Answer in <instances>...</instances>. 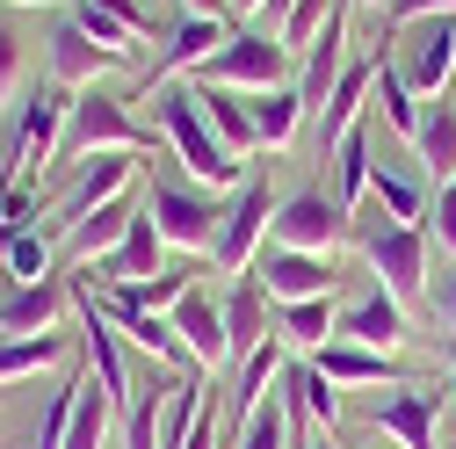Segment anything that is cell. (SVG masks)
<instances>
[{
    "mask_svg": "<svg viewBox=\"0 0 456 449\" xmlns=\"http://www.w3.org/2000/svg\"><path fill=\"white\" fill-rule=\"evenodd\" d=\"M152 131H159V145H167V152L182 159V175H189V182H203L210 196L247 182V159L224 145L217 131H210V117H203L196 87H175V80H167V87L152 94Z\"/></svg>",
    "mask_w": 456,
    "mask_h": 449,
    "instance_id": "1",
    "label": "cell"
},
{
    "mask_svg": "<svg viewBox=\"0 0 456 449\" xmlns=\"http://www.w3.org/2000/svg\"><path fill=\"white\" fill-rule=\"evenodd\" d=\"M159 131H145L124 94H102V87H80L73 94V117H66V138H59V159L51 167H87L94 152H152Z\"/></svg>",
    "mask_w": 456,
    "mask_h": 449,
    "instance_id": "2",
    "label": "cell"
},
{
    "mask_svg": "<svg viewBox=\"0 0 456 449\" xmlns=\"http://www.w3.org/2000/svg\"><path fill=\"white\" fill-rule=\"evenodd\" d=\"M290 80V51H282L268 29H232L217 59L196 66V87H240V94H268Z\"/></svg>",
    "mask_w": 456,
    "mask_h": 449,
    "instance_id": "3",
    "label": "cell"
},
{
    "mask_svg": "<svg viewBox=\"0 0 456 449\" xmlns=\"http://www.w3.org/2000/svg\"><path fill=\"white\" fill-rule=\"evenodd\" d=\"M362 261L398 305L428 298V224H362Z\"/></svg>",
    "mask_w": 456,
    "mask_h": 449,
    "instance_id": "4",
    "label": "cell"
},
{
    "mask_svg": "<svg viewBox=\"0 0 456 449\" xmlns=\"http://www.w3.org/2000/svg\"><path fill=\"white\" fill-rule=\"evenodd\" d=\"M145 217L159 224V240L182 247V254H210V247H217V224H224L217 196H196V189L175 182V175H159V182L145 189Z\"/></svg>",
    "mask_w": 456,
    "mask_h": 449,
    "instance_id": "5",
    "label": "cell"
},
{
    "mask_svg": "<svg viewBox=\"0 0 456 449\" xmlns=\"http://www.w3.org/2000/svg\"><path fill=\"white\" fill-rule=\"evenodd\" d=\"M398 73H406L413 94H449L456 80V15H420V22H398Z\"/></svg>",
    "mask_w": 456,
    "mask_h": 449,
    "instance_id": "6",
    "label": "cell"
},
{
    "mask_svg": "<svg viewBox=\"0 0 456 449\" xmlns=\"http://www.w3.org/2000/svg\"><path fill=\"white\" fill-rule=\"evenodd\" d=\"M268 224H275V196H268V182H261V175H247V182H240V196L224 203V224H217L210 261H217L224 275H247V268L261 261Z\"/></svg>",
    "mask_w": 456,
    "mask_h": 449,
    "instance_id": "7",
    "label": "cell"
},
{
    "mask_svg": "<svg viewBox=\"0 0 456 449\" xmlns=\"http://www.w3.org/2000/svg\"><path fill=\"white\" fill-rule=\"evenodd\" d=\"M348 240V210L319 189H297L275 203V224H268V247H297V254H333Z\"/></svg>",
    "mask_w": 456,
    "mask_h": 449,
    "instance_id": "8",
    "label": "cell"
},
{
    "mask_svg": "<svg viewBox=\"0 0 456 449\" xmlns=\"http://www.w3.org/2000/svg\"><path fill=\"white\" fill-rule=\"evenodd\" d=\"M254 283L268 290V305H297V298H333V290H340V268H333V254L261 247V261H254Z\"/></svg>",
    "mask_w": 456,
    "mask_h": 449,
    "instance_id": "9",
    "label": "cell"
},
{
    "mask_svg": "<svg viewBox=\"0 0 456 449\" xmlns=\"http://www.w3.org/2000/svg\"><path fill=\"white\" fill-rule=\"evenodd\" d=\"M66 117H73V87H59V80H44L29 102H22V124H15V167H44L59 159V138H66ZM15 182V175H8Z\"/></svg>",
    "mask_w": 456,
    "mask_h": 449,
    "instance_id": "10",
    "label": "cell"
},
{
    "mask_svg": "<svg viewBox=\"0 0 456 449\" xmlns=\"http://www.w3.org/2000/svg\"><path fill=\"white\" fill-rule=\"evenodd\" d=\"M333 341H355V348H384V355H398V348H406V305H398L384 283H370V290H355L348 305H340Z\"/></svg>",
    "mask_w": 456,
    "mask_h": 449,
    "instance_id": "11",
    "label": "cell"
},
{
    "mask_svg": "<svg viewBox=\"0 0 456 449\" xmlns=\"http://www.w3.org/2000/svg\"><path fill=\"white\" fill-rule=\"evenodd\" d=\"M117 196H131V159H124V152H94V159L80 167V182L59 196V217H51V224L73 233L80 217H94L102 203H117Z\"/></svg>",
    "mask_w": 456,
    "mask_h": 449,
    "instance_id": "12",
    "label": "cell"
},
{
    "mask_svg": "<svg viewBox=\"0 0 456 449\" xmlns=\"http://www.w3.org/2000/svg\"><path fill=\"white\" fill-rule=\"evenodd\" d=\"M435 406H442V391H428V384H398V391H384L377 399V428L398 442V449H435Z\"/></svg>",
    "mask_w": 456,
    "mask_h": 449,
    "instance_id": "13",
    "label": "cell"
},
{
    "mask_svg": "<svg viewBox=\"0 0 456 449\" xmlns=\"http://www.w3.org/2000/svg\"><path fill=\"white\" fill-rule=\"evenodd\" d=\"M370 80H377V59H355L348 73L333 80V94H326V109H319V124H312V152H319V159L362 124V94H370Z\"/></svg>",
    "mask_w": 456,
    "mask_h": 449,
    "instance_id": "14",
    "label": "cell"
},
{
    "mask_svg": "<svg viewBox=\"0 0 456 449\" xmlns=\"http://www.w3.org/2000/svg\"><path fill=\"white\" fill-rule=\"evenodd\" d=\"M87 268H102V283H145V275L167 268V240H159V224L145 217V203H138V217H131V233L109 247L102 261H87Z\"/></svg>",
    "mask_w": 456,
    "mask_h": 449,
    "instance_id": "15",
    "label": "cell"
},
{
    "mask_svg": "<svg viewBox=\"0 0 456 449\" xmlns=\"http://www.w3.org/2000/svg\"><path fill=\"white\" fill-rule=\"evenodd\" d=\"M224 37H232V29H224V15H182V22H175V44H167L159 59H152L145 87H167L175 73H189V66L217 59V51H224Z\"/></svg>",
    "mask_w": 456,
    "mask_h": 449,
    "instance_id": "16",
    "label": "cell"
},
{
    "mask_svg": "<svg viewBox=\"0 0 456 449\" xmlns=\"http://www.w3.org/2000/svg\"><path fill=\"white\" fill-rule=\"evenodd\" d=\"M282 413H290V428L333 435V420H340V384H326L319 363H290V370H282Z\"/></svg>",
    "mask_w": 456,
    "mask_h": 449,
    "instance_id": "17",
    "label": "cell"
},
{
    "mask_svg": "<svg viewBox=\"0 0 456 449\" xmlns=\"http://www.w3.org/2000/svg\"><path fill=\"white\" fill-rule=\"evenodd\" d=\"M109 66H117V51H102L73 15L59 22V29H51V80H59V87H94V73H109Z\"/></svg>",
    "mask_w": 456,
    "mask_h": 449,
    "instance_id": "18",
    "label": "cell"
},
{
    "mask_svg": "<svg viewBox=\"0 0 456 449\" xmlns=\"http://www.w3.org/2000/svg\"><path fill=\"white\" fill-rule=\"evenodd\" d=\"M312 363H319V377L340 384V391H348V384H406V363H398V355H384V348H355V341H326Z\"/></svg>",
    "mask_w": 456,
    "mask_h": 449,
    "instance_id": "19",
    "label": "cell"
},
{
    "mask_svg": "<svg viewBox=\"0 0 456 449\" xmlns=\"http://www.w3.org/2000/svg\"><path fill=\"white\" fill-rule=\"evenodd\" d=\"M73 290L59 283H15L0 298V341H22V333H59V312H66Z\"/></svg>",
    "mask_w": 456,
    "mask_h": 449,
    "instance_id": "20",
    "label": "cell"
},
{
    "mask_svg": "<svg viewBox=\"0 0 456 449\" xmlns=\"http://www.w3.org/2000/svg\"><path fill=\"white\" fill-rule=\"evenodd\" d=\"M167 319H175V333L189 341L196 370H217V363H232V355H224V305H217L210 290H189V298H182L175 312H167Z\"/></svg>",
    "mask_w": 456,
    "mask_h": 449,
    "instance_id": "21",
    "label": "cell"
},
{
    "mask_svg": "<svg viewBox=\"0 0 456 449\" xmlns=\"http://www.w3.org/2000/svg\"><path fill=\"white\" fill-rule=\"evenodd\" d=\"M261 341H268V290L254 283V275H240V290L224 298V355L247 363Z\"/></svg>",
    "mask_w": 456,
    "mask_h": 449,
    "instance_id": "22",
    "label": "cell"
},
{
    "mask_svg": "<svg viewBox=\"0 0 456 449\" xmlns=\"http://www.w3.org/2000/svg\"><path fill=\"white\" fill-rule=\"evenodd\" d=\"M326 159H333V203L355 217V203L370 196V175H377V159H370V124H355V131L340 138Z\"/></svg>",
    "mask_w": 456,
    "mask_h": 449,
    "instance_id": "23",
    "label": "cell"
},
{
    "mask_svg": "<svg viewBox=\"0 0 456 449\" xmlns=\"http://www.w3.org/2000/svg\"><path fill=\"white\" fill-rule=\"evenodd\" d=\"M254 102V138L268 145V152H282L297 138V124H305V94H297V80H282V87H268V94H247Z\"/></svg>",
    "mask_w": 456,
    "mask_h": 449,
    "instance_id": "24",
    "label": "cell"
},
{
    "mask_svg": "<svg viewBox=\"0 0 456 449\" xmlns=\"http://www.w3.org/2000/svg\"><path fill=\"white\" fill-rule=\"evenodd\" d=\"M196 102H203V117H210V131H217L224 145H232L240 159H247V152L261 145V138H254V102H247L240 87H196Z\"/></svg>",
    "mask_w": 456,
    "mask_h": 449,
    "instance_id": "25",
    "label": "cell"
},
{
    "mask_svg": "<svg viewBox=\"0 0 456 449\" xmlns=\"http://www.w3.org/2000/svg\"><path fill=\"white\" fill-rule=\"evenodd\" d=\"M282 355H290V341H282V333H268V341L240 363V377H232V391H224V413L232 420H247L254 406H261V391H268V377L282 370Z\"/></svg>",
    "mask_w": 456,
    "mask_h": 449,
    "instance_id": "26",
    "label": "cell"
},
{
    "mask_svg": "<svg viewBox=\"0 0 456 449\" xmlns=\"http://www.w3.org/2000/svg\"><path fill=\"white\" fill-rule=\"evenodd\" d=\"M413 159L428 167L435 182H449V175H456V102H435V109H420V131H413Z\"/></svg>",
    "mask_w": 456,
    "mask_h": 449,
    "instance_id": "27",
    "label": "cell"
},
{
    "mask_svg": "<svg viewBox=\"0 0 456 449\" xmlns=\"http://www.w3.org/2000/svg\"><path fill=\"white\" fill-rule=\"evenodd\" d=\"M370 94H377V117H384L398 138L413 145V131H420V94L406 87V73H398L391 59H377V80H370Z\"/></svg>",
    "mask_w": 456,
    "mask_h": 449,
    "instance_id": "28",
    "label": "cell"
},
{
    "mask_svg": "<svg viewBox=\"0 0 456 449\" xmlns=\"http://www.w3.org/2000/svg\"><path fill=\"white\" fill-rule=\"evenodd\" d=\"M109 298H124V305H138V312H175L189 290H196V268L182 261V268H159V275H145V283H102Z\"/></svg>",
    "mask_w": 456,
    "mask_h": 449,
    "instance_id": "29",
    "label": "cell"
},
{
    "mask_svg": "<svg viewBox=\"0 0 456 449\" xmlns=\"http://www.w3.org/2000/svg\"><path fill=\"white\" fill-rule=\"evenodd\" d=\"M333 319H340V305H333V298L275 305V326H282V341H290V348H326V341H333Z\"/></svg>",
    "mask_w": 456,
    "mask_h": 449,
    "instance_id": "30",
    "label": "cell"
},
{
    "mask_svg": "<svg viewBox=\"0 0 456 449\" xmlns=\"http://www.w3.org/2000/svg\"><path fill=\"white\" fill-rule=\"evenodd\" d=\"M370 196H377V210L391 224H428V189L413 175H398V167H384V159H377V175H370Z\"/></svg>",
    "mask_w": 456,
    "mask_h": 449,
    "instance_id": "31",
    "label": "cell"
},
{
    "mask_svg": "<svg viewBox=\"0 0 456 449\" xmlns=\"http://www.w3.org/2000/svg\"><path fill=\"white\" fill-rule=\"evenodd\" d=\"M66 333H22V341H0V384L15 377H37V370H59L66 363Z\"/></svg>",
    "mask_w": 456,
    "mask_h": 449,
    "instance_id": "32",
    "label": "cell"
},
{
    "mask_svg": "<svg viewBox=\"0 0 456 449\" xmlns=\"http://www.w3.org/2000/svg\"><path fill=\"white\" fill-rule=\"evenodd\" d=\"M167 377L175 370H152V384L131 391V406L117 413L124 420V449H159V406H167Z\"/></svg>",
    "mask_w": 456,
    "mask_h": 449,
    "instance_id": "33",
    "label": "cell"
},
{
    "mask_svg": "<svg viewBox=\"0 0 456 449\" xmlns=\"http://www.w3.org/2000/svg\"><path fill=\"white\" fill-rule=\"evenodd\" d=\"M131 217H138V210H131V196H117V203H102L94 217H80V224H73V254H80V261H102L109 247H117V240L131 233Z\"/></svg>",
    "mask_w": 456,
    "mask_h": 449,
    "instance_id": "34",
    "label": "cell"
},
{
    "mask_svg": "<svg viewBox=\"0 0 456 449\" xmlns=\"http://www.w3.org/2000/svg\"><path fill=\"white\" fill-rule=\"evenodd\" d=\"M109 420H117V406H109V391L87 377L80 384V406H73V428H66V449H102L109 442Z\"/></svg>",
    "mask_w": 456,
    "mask_h": 449,
    "instance_id": "35",
    "label": "cell"
},
{
    "mask_svg": "<svg viewBox=\"0 0 456 449\" xmlns=\"http://www.w3.org/2000/svg\"><path fill=\"white\" fill-rule=\"evenodd\" d=\"M232 449H290V413H282V399L268 391V399L240 420V442Z\"/></svg>",
    "mask_w": 456,
    "mask_h": 449,
    "instance_id": "36",
    "label": "cell"
},
{
    "mask_svg": "<svg viewBox=\"0 0 456 449\" xmlns=\"http://www.w3.org/2000/svg\"><path fill=\"white\" fill-rule=\"evenodd\" d=\"M73 22H80L102 51H117V59H131V51H138V29H131V22H117L109 8H94V0H73Z\"/></svg>",
    "mask_w": 456,
    "mask_h": 449,
    "instance_id": "37",
    "label": "cell"
},
{
    "mask_svg": "<svg viewBox=\"0 0 456 449\" xmlns=\"http://www.w3.org/2000/svg\"><path fill=\"white\" fill-rule=\"evenodd\" d=\"M80 384H87V377H66L59 391H51L44 428H37V449H66V428H73V406H80Z\"/></svg>",
    "mask_w": 456,
    "mask_h": 449,
    "instance_id": "38",
    "label": "cell"
},
{
    "mask_svg": "<svg viewBox=\"0 0 456 449\" xmlns=\"http://www.w3.org/2000/svg\"><path fill=\"white\" fill-rule=\"evenodd\" d=\"M326 15H333V0H297V8L282 15V29H275V44H282V51H312V37L326 29Z\"/></svg>",
    "mask_w": 456,
    "mask_h": 449,
    "instance_id": "39",
    "label": "cell"
},
{
    "mask_svg": "<svg viewBox=\"0 0 456 449\" xmlns=\"http://www.w3.org/2000/svg\"><path fill=\"white\" fill-rule=\"evenodd\" d=\"M44 268H51V240H44V233H15L8 275H15V283H44Z\"/></svg>",
    "mask_w": 456,
    "mask_h": 449,
    "instance_id": "40",
    "label": "cell"
},
{
    "mask_svg": "<svg viewBox=\"0 0 456 449\" xmlns=\"http://www.w3.org/2000/svg\"><path fill=\"white\" fill-rule=\"evenodd\" d=\"M22 66H29V51H22V29L0 15V109L15 102V87H22Z\"/></svg>",
    "mask_w": 456,
    "mask_h": 449,
    "instance_id": "41",
    "label": "cell"
},
{
    "mask_svg": "<svg viewBox=\"0 0 456 449\" xmlns=\"http://www.w3.org/2000/svg\"><path fill=\"white\" fill-rule=\"evenodd\" d=\"M428 240L456 261V175H449V182L435 189V203H428Z\"/></svg>",
    "mask_w": 456,
    "mask_h": 449,
    "instance_id": "42",
    "label": "cell"
},
{
    "mask_svg": "<svg viewBox=\"0 0 456 449\" xmlns=\"http://www.w3.org/2000/svg\"><path fill=\"white\" fill-rule=\"evenodd\" d=\"M428 312L442 319V333H456V261L442 275H428Z\"/></svg>",
    "mask_w": 456,
    "mask_h": 449,
    "instance_id": "43",
    "label": "cell"
},
{
    "mask_svg": "<svg viewBox=\"0 0 456 449\" xmlns=\"http://www.w3.org/2000/svg\"><path fill=\"white\" fill-rule=\"evenodd\" d=\"M0 217H8L15 233H29V217H37V189H22V182H0Z\"/></svg>",
    "mask_w": 456,
    "mask_h": 449,
    "instance_id": "44",
    "label": "cell"
},
{
    "mask_svg": "<svg viewBox=\"0 0 456 449\" xmlns=\"http://www.w3.org/2000/svg\"><path fill=\"white\" fill-rule=\"evenodd\" d=\"M384 15L398 29V22H420V15H456V0H384Z\"/></svg>",
    "mask_w": 456,
    "mask_h": 449,
    "instance_id": "45",
    "label": "cell"
},
{
    "mask_svg": "<svg viewBox=\"0 0 456 449\" xmlns=\"http://www.w3.org/2000/svg\"><path fill=\"white\" fill-rule=\"evenodd\" d=\"M94 8H109V15H117V22H131L138 37H152V15L138 8V0H94Z\"/></svg>",
    "mask_w": 456,
    "mask_h": 449,
    "instance_id": "46",
    "label": "cell"
},
{
    "mask_svg": "<svg viewBox=\"0 0 456 449\" xmlns=\"http://www.w3.org/2000/svg\"><path fill=\"white\" fill-rule=\"evenodd\" d=\"M290 8H297V0H261V29L275 37V29H282V15H290Z\"/></svg>",
    "mask_w": 456,
    "mask_h": 449,
    "instance_id": "47",
    "label": "cell"
},
{
    "mask_svg": "<svg viewBox=\"0 0 456 449\" xmlns=\"http://www.w3.org/2000/svg\"><path fill=\"white\" fill-rule=\"evenodd\" d=\"M442 363H449V391H456V333H442Z\"/></svg>",
    "mask_w": 456,
    "mask_h": 449,
    "instance_id": "48",
    "label": "cell"
},
{
    "mask_svg": "<svg viewBox=\"0 0 456 449\" xmlns=\"http://www.w3.org/2000/svg\"><path fill=\"white\" fill-rule=\"evenodd\" d=\"M8 247H15V224L0 217V268H8Z\"/></svg>",
    "mask_w": 456,
    "mask_h": 449,
    "instance_id": "49",
    "label": "cell"
},
{
    "mask_svg": "<svg viewBox=\"0 0 456 449\" xmlns=\"http://www.w3.org/2000/svg\"><path fill=\"white\" fill-rule=\"evenodd\" d=\"M305 449H340V442H333V435H312V442H305Z\"/></svg>",
    "mask_w": 456,
    "mask_h": 449,
    "instance_id": "50",
    "label": "cell"
},
{
    "mask_svg": "<svg viewBox=\"0 0 456 449\" xmlns=\"http://www.w3.org/2000/svg\"><path fill=\"white\" fill-rule=\"evenodd\" d=\"M232 8H240V15H261V0H232Z\"/></svg>",
    "mask_w": 456,
    "mask_h": 449,
    "instance_id": "51",
    "label": "cell"
},
{
    "mask_svg": "<svg viewBox=\"0 0 456 449\" xmlns=\"http://www.w3.org/2000/svg\"><path fill=\"white\" fill-rule=\"evenodd\" d=\"M0 8H44V0H0Z\"/></svg>",
    "mask_w": 456,
    "mask_h": 449,
    "instance_id": "52",
    "label": "cell"
},
{
    "mask_svg": "<svg viewBox=\"0 0 456 449\" xmlns=\"http://www.w3.org/2000/svg\"><path fill=\"white\" fill-rule=\"evenodd\" d=\"M377 8H384V0H377Z\"/></svg>",
    "mask_w": 456,
    "mask_h": 449,
    "instance_id": "53",
    "label": "cell"
}]
</instances>
